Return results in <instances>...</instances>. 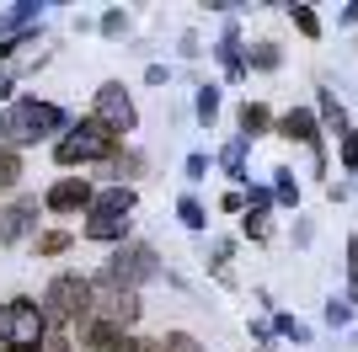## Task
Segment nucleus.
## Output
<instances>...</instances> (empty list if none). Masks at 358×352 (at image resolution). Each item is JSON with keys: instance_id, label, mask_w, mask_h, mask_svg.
I'll list each match as a JSON object with an SVG mask.
<instances>
[{"instance_id": "nucleus-18", "label": "nucleus", "mask_w": 358, "mask_h": 352, "mask_svg": "<svg viewBox=\"0 0 358 352\" xmlns=\"http://www.w3.org/2000/svg\"><path fill=\"white\" fill-rule=\"evenodd\" d=\"M321 117H327L331 129L348 139V112H343V102H337V96H327V91H321Z\"/></svg>"}, {"instance_id": "nucleus-28", "label": "nucleus", "mask_w": 358, "mask_h": 352, "mask_svg": "<svg viewBox=\"0 0 358 352\" xmlns=\"http://www.w3.org/2000/svg\"><path fill=\"white\" fill-rule=\"evenodd\" d=\"M348 288H353V299H358V235L348 240Z\"/></svg>"}, {"instance_id": "nucleus-25", "label": "nucleus", "mask_w": 358, "mask_h": 352, "mask_svg": "<svg viewBox=\"0 0 358 352\" xmlns=\"http://www.w3.org/2000/svg\"><path fill=\"white\" fill-rule=\"evenodd\" d=\"M252 64H257V70H278V48H273V43H257L252 48Z\"/></svg>"}, {"instance_id": "nucleus-6", "label": "nucleus", "mask_w": 358, "mask_h": 352, "mask_svg": "<svg viewBox=\"0 0 358 352\" xmlns=\"http://www.w3.org/2000/svg\"><path fill=\"white\" fill-rule=\"evenodd\" d=\"M155 251L150 246H118L113 256H107V272H102V283H118V288H134V283H145V278H155Z\"/></svg>"}, {"instance_id": "nucleus-12", "label": "nucleus", "mask_w": 358, "mask_h": 352, "mask_svg": "<svg viewBox=\"0 0 358 352\" xmlns=\"http://www.w3.org/2000/svg\"><path fill=\"white\" fill-rule=\"evenodd\" d=\"M38 11H43V6H32V0H22V6H6V16H0V48H11L16 32L38 27Z\"/></svg>"}, {"instance_id": "nucleus-34", "label": "nucleus", "mask_w": 358, "mask_h": 352, "mask_svg": "<svg viewBox=\"0 0 358 352\" xmlns=\"http://www.w3.org/2000/svg\"><path fill=\"white\" fill-rule=\"evenodd\" d=\"M0 96H11V80H6V75H0Z\"/></svg>"}, {"instance_id": "nucleus-20", "label": "nucleus", "mask_w": 358, "mask_h": 352, "mask_svg": "<svg viewBox=\"0 0 358 352\" xmlns=\"http://www.w3.org/2000/svg\"><path fill=\"white\" fill-rule=\"evenodd\" d=\"M289 16H294V27L305 32V38H321V22H315L310 6H289Z\"/></svg>"}, {"instance_id": "nucleus-21", "label": "nucleus", "mask_w": 358, "mask_h": 352, "mask_svg": "<svg viewBox=\"0 0 358 352\" xmlns=\"http://www.w3.org/2000/svg\"><path fill=\"white\" fill-rule=\"evenodd\" d=\"M273 182H278V187H273V198H278V203H299V182H294V171H278Z\"/></svg>"}, {"instance_id": "nucleus-13", "label": "nucleus", "mask_w": 358, "mask_h": 352, "mask_svg": "<svg viewBox=\"0 0 358 352\" xmlns=\"http://www.w3.org/2000/svg\"><path fill=\"white\" fill-rule=\"evenodd\" d=\"M86 342H91L96 352H145L139 342H129V337L118 331V325H107V321H96V325H91V331H86Z\"/></svg>"}, {"instance_id": "nucleus-24", "label": "nucleus", "mask_w": 358, "mask_h": 352, "mask_svg": "<svg viewBox=\"0 0 358 352\" xmlns=\"http://www.w3.org/2000/svg\"><path fill=\"white\" fill-rule=\"evenodd\" d=\"M214 112H220V91H214V86H203V91H198V117L209 123Z\"/></svg>"}, {"instance_id": "nucleus-32", "label": "nucleus", "mask_w": 358, "mask_h": 352, "mask_svg": "<svg viewBox=\"0 0 358 352\" xmlns=\"http://www.w3.org/2000/svg\"><path fill=\"white\" fill-rule=\"evenodd\" d=\"M38 352H75V347H70V337H48Z\"/></svg>"}, {"instance_id": "nucleus-8", "label": "nucleus", "mask_w": 358, "mask_h": 352, "mask_svg": "<svg viewBox=\"0 0 358 352\" xmlns=\"http://www.w3.org/2000/svg\"><path fill=\"white\" fill-rule=\"evenodd\" d=\"M96 123H102L107 133H129L139 123L134 117V102H129V91L118 86V80H107L102 91H96Z\"/></svg>"}, {"instance_id": "nucleus-26", "label": "nucleus", "mask_w": 358, "mask_h": 352, "mask_svg": "<svg viewBox=\"0 0 358 352\" xmlns=\"http://www.w3.org/2000/svg\"><path fill=\"white\" fill-rule=\"evenodd\" d=\"M64 246H70V235H64V230H48L43 240H38V251H43V256H59Z\"/></svg>"}, {"instance_id": "nucleus-15", "label": "nucleus", "mask_w": 358, "mask_h": 352, "mask_svg": "<svg viewBox=\"0 0 358 352\" xmlns=\"http://www.w3.org/2000/svg\"><path fill=\"white\" fill-rule=\"evenodd\" d=\"M220 64H224V75H230V80H241V75H246V64H241V43H236V32H224V38H220Z\"/></svg>"}, {"instance_id": "nucleus-9", "label": "nucleus", "mask_w": 358, "mask_h": 352, "mask_svg": "<svg viewBox=\"0 0 358 352\" xmlns=\"http://www.w3.org/2000/svg\"><path fill=\"white\" fill-rule=\"evenodd\" d=\"M284 139H299V145H310L315 155V171H327V149H321V129H315V117L305 112V107H294V112H284Z\"/></svg>"}, {"instance_id": "nucleus-30", "label": "nucleus", "mask_w": 358, "mask_h": 352, "mask_svg": "<svg viewBox=\"0 0 358 352\" xmlns=\"http://www.w3.org/2000/svg\"><path fill=\"white\" fill-rule=\"evenodd\" d=\"M102 32H107V38H118V32H123V11H107L102 16Z\"/></svg>"}, {"instance_id": "nucleus-7", "label": "nucleus", "mask_w": 358, "mask_h": 352, "mask_svg": "<svg viewBox=\"0 0 358 352\" xmlns=\"http://www.w3.org/2000/svg\"><path fill=\"white\" fill-rule=\"evenodd\" d=\"M91 309H96L107 325H118V331L139 321V299H134V288H118V283H96V293H91Z\"/></svg>"}, {"instance_id": "nucleus-33", "label": "nucleus", "mask_w": 358, "mask_h": 352, "mask_svg": "<svg viewBox=\"0 0 358 352\" xmlns=\"http://www.w3.org/2000/svg\"><path fill=\"white\" fill-rule=\"evenodd\" d=\"M337 16H343V22H358V0H353V6H343Z\"/></svg>"}, {"instance_id": "nucleus-23", "label": "nucleus", "mask_w": 358, "mask_h": 352, "mask_svg": "<svg viewBox=\"0 0 358 352\" xmlns=\"http://www.w3.org/2000/svg\"><path fill=\"white\" fill-rule=\"evenodd\" d=\"M241 230L252 235V240H262V235H268V208H246V224H241Z\"/></svg>"}, {"instance_id": "nucleus-16", "label": "nucleus", "mask_w": 358, "mask_h": 352, "mask_svg": "<svg viewBox=\"0 0 358 352\" xmlns=\"http://www.w3.org/2000/svg\"><path fill=\"white\" fill-rule=\"evenodd\" d=\"M145 352H203V347H198V342L187 337V331H171V337H155Z\"/></svg>"}, {"instance_id": "nucleus-19", "label": "nucleus", "mask_w": 358, "mask_h": 352, "mask_svg": "<svg viewBox=\"0 0 358 352\" xmlns=\"http://www.w3.org/2000/svg\"><path fill=\"white\" fill-rule=\"evenodd\" d=\"M22 182V161H16V149H0V192L16 187Z\"/></svg>"}, {"instance_id": "nucleus-4", "label": "nucleus", "mask_w": 358, "mask_h": 352, "mask_svg": "<svg viewBox=\"0 0 358 352\" xmlns=\"http://www.w3.org/2000/svg\"><path fill=\"white\" fill-rule=\"evenodd\" d=\"M118 149V133H107L96 117H86V123H75L70 139H59L54 145V161L59 166H80V161H107Z\"/></svg>"}, {"instance_id": "nucleus-31", "label": "nucleus", "mask_w": 358, "mask_h": 352, "mask_svg": "<svg viewBox=\"0 0 358 352\" xmlns=\"http://www.w3.org/2000/svg\"><path fill=\"white\" fill-rule=\"evenodd\" d=\"M278 331H284V337H294V342H305V325L289 321V315H278Z\"/></svg>"}, {"instance_id": "nucleus-29", "label": "nucleus", "mask_w": 358, "mask_h": 352, "mask_svg": "<svg viewBox=\"0 0 358 352\" xmlns=\"http://www.w3.org/2000/svg\"><path fill=\"white\" fill-rule=\"evenodd\" d=\"M343 166L348 171L358 166V129H348V139H343Z\"/></svg>"}, {"instance_id": "nucleus-27", "label": "nucleus", "mask_w": 358, "mask_h": 352, "mask_svg": "<svg viewBox=\"0 0 358 352\" xmlns=\"http://www.w3.org/2000/svg\"><path fill=\"white\" fill-rule=\"evenodd\" d=\"M353 321V305H348V299H331L327 305V325H348Z\"/></svg>"}, {"instance_id": "nucleus-17", "label": "nucleus", "mask_w": 358, "mask_h": 352, "mask_svg": "<svg viewBox=\"0 0 358 352\" xmlns=\"http://www.w3.org/2000/svg\"><path fill=\"white\" fill-rule=\"evenodd\" d=\"M241 161H246V139H236V145H224L220 166L230 171V182H246V171H241Z\"/></svg>"}, {"instance_id": "nucleus-22", "label": "nucleus", "mask_w": 358, "mask_h": 352, "mask_svg": "<svg viewBox=\"0 0 358 352\" xmlns=\"http://www.w3.org/2000/svg\"><path fill=\"white\" fill-rule=\"evenodd\" d=\"M177 219L187 224V230H203V208H198V198H182V203H177Z\"/></svg>"}, {"instance_id": "nucleus-2", "label": "nucleus", "mask_w": 358, "mask_h": 352, "mask_svg": "<svg viewBox=\"0 0 358 352\" xmlns=\"http://www.w3.org/2000/svg\"><path fill=\"white\" fill-rule=\"evenodd\" d=\"M48 342V321L32 299H11L0 309V352H38Z\"/></svg>"}, {"instance_id": "nucleus-3", "label": "nucleus", "mask_w": 358, "mask_h": 352, "mask_svg": "<svg viewBox=\"0 0 358 352\" xmlns=\"http://www.w3.org/2000/svg\"><path fill=\"white\" fill-rule=\"evenodd\" d=\"M129 214H134V192H129V187L96 192V198H91L86 235H91V240H123V235H129Z\"/></svg>"}, {"instance_id": "nucleus-14", "label": "nucleus", "mask_w": 358, "mask_h": 352, "mask_svg": "<svg viewBox=\"0 0 358 352\" xmlns=\"http://www.w3.org/2000/svg\"><path fill=\"white\" fill-rule=\"evenodd\" d=\"M268 123H273V117H268V107H262V102H246V107H241V133H246V139L268 133Z\"/></svg>"}, {"instance_id": "nucleus-10", "label": "nucleus", "mask_w": 358, "mask_h": 352, "mask_svg": "<svg viewBox=\"0 0 358 352\" xmlns=\"http://www.w3.org/2000/svg\"><path fill=\"white\" fill-rule=\"evenodd\" d=\"M32 219H38V198H16L11 208H0V246H16Z\"/></svg>"}, {"instance_id": "nucleus-5", "label": "nucleus", "mask_w": 358, "mask_h": 352, "mask_svg": "<svg viewBox=\"0 0 358 352\" xmlns=\"http://www.w3.org/2000/svg\"><path fill=\"white\" fill-rule=\"evenodd\" d=\"M91 293H96V288H91L86 278H75V272H70V278H54V283H48L43 309L54 315V321H86V315H91Z\"/></svg>"}, {"instance_id": "nucleus-1", "label": "nucleus", "mask_w": 358, "mask_h": 352, "mask_svg": "<svg viewBox=\"0 0 358 352\" xmlns=\"http://www.w3.org/2000/svg\"><path fill=\"white\" fill-rule=\"evenodd\" d=\"M54 129H64V112L54 102H11L6 107V117H0V133L11 139V149L16 145H38V139H48Z\"/></svg>"}, {"instance_id": "nucleus-11", "label": "nucleus", "mask_w": 358, "mask_h": 352, "mask_svg": "<svg viewBox=\"0 0 358 352\" xmlns=\"http://www.w3.org/2000/svg\"><path fill=\"white\" fill-rule=\"evenodd\" d=\"M91 182H59V187H48V208L54 214H70V208H91Z\"/></svg>"}]
</instances>
